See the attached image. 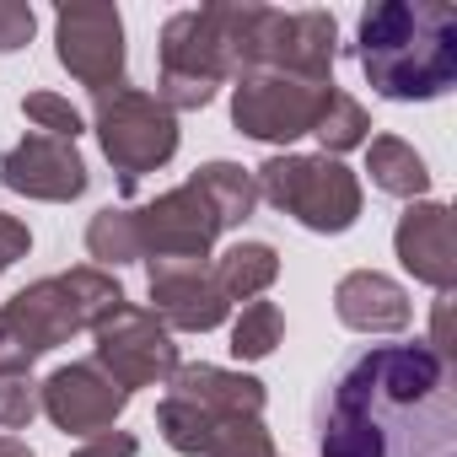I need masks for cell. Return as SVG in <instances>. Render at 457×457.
I'll list each match as a JSON object with an SVG mask.
<instances>
[{"label": "cell", "instance_id": "cell-1", "mask_svg": "<svg viewBox=\"0 0 457 457\" xmlns=\"http://www.w3.org/2000/svg\"><path fill=\"white\" fill-rule=\"evenodd\" d=\"M323 457H457L452 361L414 345H366L318 398Z\"/></svg>", "mask_w": 457, "mask_h": 457}, {"label": "cell", "instance_id": "cell-2", "mask_svg": "<svg viewBox=\"0 0 457 457\" xmlns=\"http://www.w3.org/2000/svg\"><path fill=\"white\" fill-rule=\"evenodd\" d=\"M355 60L371 92L393 103H430L457 81V12L441 0H382L361 12Z\"/></svg>", "mask_w": 457, "mask_h": 457}, {"label": "cell", "instance_id": "cell-3", "mask_svg": "<svg viewBox=\"0 0 457 457\" xmlns=\"http://www.w3.org/2000/svg\"><path fill=\"white\" fill-rule=\"evenodd\" d=\"M270 6H199L178 12L156 44V103L172 113L204 108L226 81L253 71Z\"/></svg>", "mask_w": 457, "mask_h": 457}, {"label": "cell", "instance_id": "cell-4", "mask_svg": "<svg viewBox=\"0 0 457 457\" xmlns=\"http://www.w3.org/2000/svg\"><path fill=\"white\" fill-rule=\"evenodd\" d=\"M113 307H124V286L97 264L33 280L0 307V377H28L38 355L97 328Z\"/></svg>", "mask_w": 457, "mask_h": 457}, {"label": "cell", "instance_id": "cell-5", "mask_svg": "<svg viewBox=\"0 0 457 457\" xmlns=\"http://www.w3.org/2000/svg\"><path fill=\"white\" fill-rule=\"evenodd\" d=\"M253 183H259V199L302 220L307 232L339 237L361 220V178L339 156H270L253 172Z\"/></svg>", "mask_w": 457, "mask_h": 457}, {"label": "cell", "instance_id": "cell-6", "mask_svg": "<svg viewBox=\"0 0 457 457\" xmlns=\"http://www.w3.org/2000/svg\"><path fill=\"white\" fill-rule=\"evenodd\" d=\"M92 129L103 140V156L113 162L124 194L167 167L178 156V113L156 103V92H140V87H108V92H92Z\"/></svg>", "mask_w": 457, "mask_h": 457}, {"label": "cell", "instance_id": "cell-7", "mask_svg": "<svg viewBox=\"0 0 457 457\" xmlns=\"http://www.w3.org/2000/svg\"><path fill=\"white\" fill-rule=\"evenodd\" d=\"M334 92V81H302V76H280V71H248L232 87V124L248 140L264 145H291L302 135H312L323 97Z\"/></svg>", "mask_w": 457, "mask_h": 457}, {"label": "cell", "instance_id": "cell-8", "mask_svg": "<svg viewBox=\"0 0 457 457\" xmlns=\"http://www.w3.org/2000/svg\"><path fill=\"white\" fill-rule=\"evenodd\" d=\"M92 339H97L92 366L108 371L124 393H135V387H167L172 371L183 366L178 361V345H172V328L151 307H129V302L113 307L92 328Z\"/></svg>", "mask_w": 457, "mask_h": 457}, {"label": "cell", "instance_id": "cell-9", "mask_svg": "<svg viewBox=\"0 0 457 457\" xmlns=\"http://www.w3.org/2000/svg\"><path fill=\"white\" fill-rule=\"evenodd\" d=\"M129 215H135L140 259H210L215 237L226 232L215 204L194 183H178L145 204H129Z\"/></svg>", "mask_w": 457, "mask_h": 457}, {"label": "cell", "instance_id": "cell-10", "mask_svg": "<svg viewBox=\"0 0 457 457\" xmlns=\"http://www.w3.org/2000/svg\"><path fill=\"white\" fill-rule=\"evenodd\" d=\"M54 49L60 65L92 87H124V17L119 6H103V0H87V6H60L54 12Z\"/></svg>", "mask_w": 457, "mask_h": 457}, {"label": "cell", "instance_id": "cell-11", "mask_svg": "<svg viewBox=\"0 0 457 457\" xmlns=\"http://www.w3.org/2000/svg\"><path fill=\"white\" fill-rule=\"evenodd\" d=\"M334 60H339V28L328 12H275L270 6L253 71H280V76H302V81L328 87Z\"/></svg>", "mask_w": 457, "mask_h": 457}, {"label": "cell", "instance_id": "cell-12", "mask_svg": "<svg viewBox=\"0 0 457 457\" xmlns=\"http://www.w3.org/2000/svg\"><path fill=\"white\" fill-rule=\"evenodd\" d=\"M38 403L44 414L65 430V436H103L113 430V420L124 414L129 393L97 371L92 361H71V366H54L44 382H38Z\"/></svg>", "mask_w": 457, "mask_h": 457}, {"label": "cell", "instance_id": "cell-13", "mask_svg": "<svg viewBox=\"0 0 457 457\" xmlns=\"http://www.w3.org/2000/svg\"><path fill=\"white\" fill-rule=\"evenodd\" d=\"M145 291H151V312L183 334H210L232 312L226 296L215 291V275L204 259H145Z\"/></svg>", "mask_w": 457, "mask_h": 457}, {"label": "cell", "instance_id": "cell-14", "mask_svg": "<svg viewBox=\"0 0 457 457\" xmlns=\"http://www.w3.org/2000/svg\"><path fill=\"white\" fill-rule=\"evenodd\" d=\"M0 183L22 199H44V204H71L87 194L92 172L76 151V140H54V135H28L0 156Z\"/></svg>", "mask_w": 457, "mask_h": 457}, {"label": "cell", "instance_id": "cell-15", "mask_svg": "<svg viewBox=\"0 0 457 457\" xmlns=\"http://www.w3.org/2000/svg\"><path fill=\"white\" fill-rule=\"evenodd\" d=\"M393 248H398V264L420 286H430L436 296H452V286H457V243H452V210L446 204L414 199L398 215Z\"/></svg>", "mask_w": 457, "mask_h": 457}, {"label": "cell", "instance_id": "cell-16", "mask_svg": "<svg viewBox=\"0 0 457 457\" xmlns=\"http://www.w3.org/2000/svg\"><path fill=\"white\" fill-rule=\"evenodd\" d=\"M167 393L183 398V403H194V409H199L204 420H215V425L259 420L264 403H270V393H264L259 377H248V371H226V366H210V361L178 366L172 382H167Z\"/></svg>", "mask_w": 457, "mask_h": 457}, {"label": "cell", "instance_id": "cell-17", "mask_svg": "<svg viewBox=\"0 0 457 457\" xmlns=\"http://www.w3.org/2000/svg\"><path fill=\"white\" fill-rule=\"evenodd\" d=\"M334 312L345 328L355 334H403L414 307H409V291L393 280V275H377V270H355L334 286Z\"/></svg>", "mask_w": 457, "mask_h": 457}, {"label": "cell", "instance_id": "cell-18", "mask_svg": "<svg viewBox=\"0 0 457 457\" xmlns=\"http://www.w3.org/2000/svg\"><path fill=\"white\" fill-rule=\"evenodd\" d=\"M210 275H215V291L226 296V307L232 302H259L280 280V253L270 243H232L210 264Z\"/></svg>", "mask_w": 457, "mask_h": 457}, {"label": "cell", "instance_id": "cell-19", "mask_svg": "<svg viewBox=\"0 0 457 457\" xmlns=\"http://www.w3.org/2000/svg\"><path fill=\"white\" fill-rule=\"evenodd\" d=\"M366 172H371V188L393 194V199H420L430 188V172L420 162V151L398 135H377L366 140Z\"/></svg>", "mask_w": 457, "mask_h": 457}, {"label": "cell", "instance_id": "cell-20", "mask_svg": "<svg viewBox=\"0 0 457 457\" xmlns=\"http://www.w3.org/2000/svg\"><path fill=\"white\" fill-rule=\"evenodd\" d=\"M188 183L215 204L220 226H243V220L253 215V204H259V183H253V172L237 167V162H204V167H194Z\"/></svg>", "mask_w": 457, "mask_h": 457}, {"label": "cell", "instance_id": "cell-21", "mask_svg": "<svg viewBox=\"0 0 457 457\" xmlns=\"http://www.w3.org/2000/svg\"><path fill=\"white\" fill-rule=\"evenodd\" d=\"M87 253L97 259V270H119V264H135L140 259V237H135V215H129V204H108V210H97L92 215V226H87Z\"/></svg>", "mask_w": 457, "mask_h": 457}, {"label": "cell", "instance_id": "cell-22", "mask_svg": "<svg viewBox=\"0 0 457 457\" xmlns=\"http://www.w3.org/2000/svg\"><path fill=\"white\" fill-rule=\"evenodd\" d=\"M312 135L323 140V156H339V151H355V145H366V135H371V119H366V108L350 97V92H328L323 97V113H318V124H312Z\"/></svg>", "mask_w": 457, "mask_h": 457}, {"label": "cell", "instance_id": "cell-23", "mask_svg": "<svg viewBox=\"0 0 457 457\" xmlns=\"http://www.w3.org/2000/svg\"><path fill=\"white\" fill-rule=\"evenodd\" d=\"M280 339H286V318L275 302H248L243 318L232 323V355L237 361H264V355H275Z\"/></svg>", "mask_w": 457, "mask_h": 457}, {"label": "cell", "instance_id": "cell-24", "mask_svg": "<svg viewBox=\"0 0 457 457\" xmlns=\"http://www.w3.org/2000/svg\"><path fill=\"white\" fill-rule=\"evenodd\" d=\"M22 113L33 119L38 135H54V140H76V135L87 129L81 113L71 108V97H60V92H28V97H22Z\"/></svg>", "mask_w": 457, "mask_h": 457}, {"label": "cell", "instance_id": "cell-25", "mask_svg": "<svg viewBox=\"0 0 457 457\" xmlns=\"http://www.w3.org/2000/svg\"><path fill=\"white\" fill-rule=\"evenodd\" d=\"M204 457H275V441H270L264 420H232L215 430Z\"/></svg>", "mask_w": 457, "mask_h": 457}, {"label": "cell", "instance_id": "cell-26", "mask_svg": "<svg viewBox=\"0 0 457 457\" xmlns=\"http://www.w3.org/2000/svg\"><path fill=\"white\" fill-rule=\"evenodd\" d=\"M38 382L33 377H0V430H22L38 414Z\"/></svg>", "mask_w": 457, "mask_h": 457}, {"label": "cell", "instance_id": "cell-27", "mask_svg": "<svg viewBox=\"0 0 457 457\" xmlns=\"http://www.w3.org/2000/svg\"><path fill=\"white\" fill-rule=\"evenodd\" d=\"M33 6L28 0H0V54H17V49H28V38H33Z\"/></svg>", "mask_w": 457, "mask_h": 457}, {"label": "cell", "instance_id": "cell-28", "mask_svg": "<svg viewBox=\"0 0 457 457\" xmlns=\"http://www.w3.org/2000/svg\"><path fill=\"white\" fill-rule=\"evenodd\" d=\"M28 248H33V232H28L17 215L0 210V275H6L17 259H28Z\"/></svg>", "mask_w": 457, "mask_h": 457}, {"label": "cell", "instance_id": "cell-29", "mask_svg": "<svg viewBox=\"0 0 457 457\" xmlns=\"http://www.w3.org/2000/svg\"><path fill=\"white\" fill-rule=\"evenodd\" d=\"M140 441L129 430H103V436H87V446H76L71 457H135Z\"/></svg>", "mask_w": 457, "mask_h": 457}, {"label": "cell", "instance_id": "cell-30", "mask_svg": "<svg viewBox=\"0 0 457 457\" xmlns=\"http://www.w3.org/2000/svg\"><path fill=\"white\" fill-rule=\"evenodd\" d=\"M0 457H33V446L17 441V436H0Z\"/></svg>", "mask_w": 457, "mask_h": 457}]
</instances>
